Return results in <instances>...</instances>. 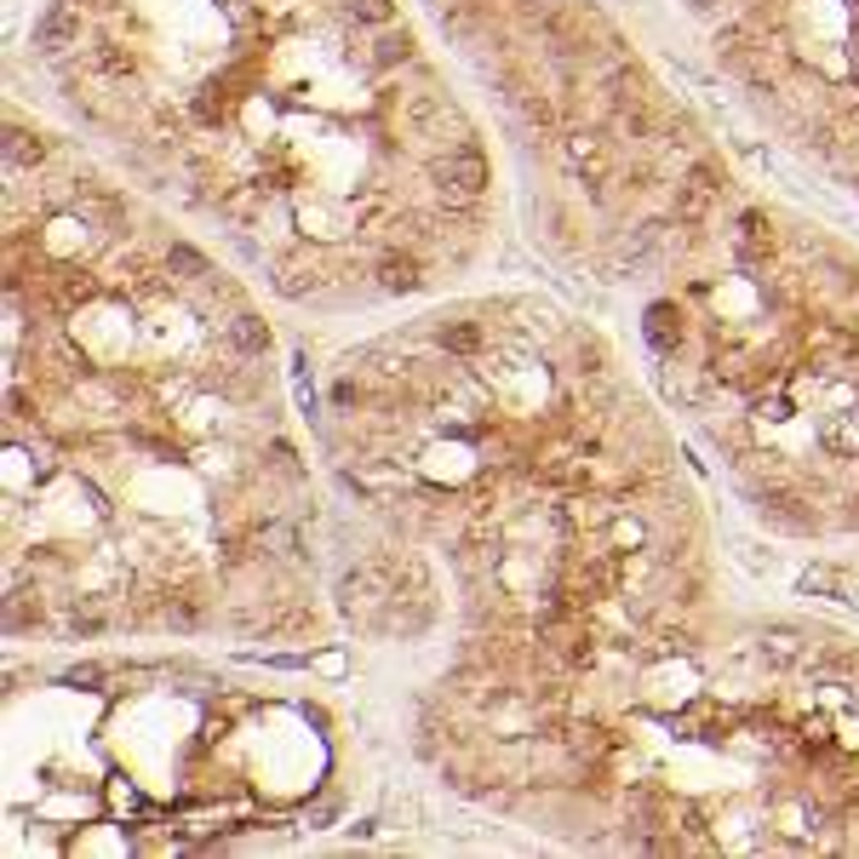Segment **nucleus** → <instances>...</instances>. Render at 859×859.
<instances>
[{
	"label": "nucleus",
	"mask_w": 859,
	"mask_h": 859,
	"mask_svg": "<svg viewBox=\"0 0 859 859\" xmlns=\"http://www.w3.org/2000/svg\"><path fill=\"white\" fill-rule=\"evenodd\" d=\"M69 630H75V637H80V630H98L104 624V613H93V608H80V601H75V608H69V619H64Z\"/></svg>",
	"instance_id": "b1692460"
},
{
	"label": "nucleus",
	"mask_w": 859,
	"mask_h": 859,
	"mask_svg": "<svg viewBox=\"0 0 859 859\" xmlns=\"http://www.w3.org/2000/svg\"><path fill=\"white\" fill-rule=\"evenodd\" d=\"M270 465H275L286 481H298V476H304V470H298V453L286 447V442H270Z\"/></svg>",
	"instance_id": "aec40b11"
},
{
	"label": "nucleus",
	"mask_w": 859,
	"mask_h": 859,
	"mask_svg": "<svg viewBox=\"0 0 859 859\" xmlns=\"http://www.w3.org/2000/svg\"><path fill=\"white\" fill-rule=\"evenodd\" d=\"M716 195H722V178H716L710 166H694V172L676 184V200H671L676 224H705L710 207H716Z\"/></svg>",
	"instance_id": "7ed1b4c3"
},
{
	"label": "nucleus",
	"mask_w": 859,
	"mask_h": 859,
	"mask_svg": "<svg viewBox=\"0 0 859 859\" xmlns=\"http://www.w3.org/2000/svg\"><path fill=\"white\" fill-rule=\"evenodd\" d=\"M853 195H859V172H853Z\"/></svg>",
	"instance_id": "c85d7f7f"
},
{
	"label": "nucleus",
	"mask_w": 859,
	"mask_h": 859,
	"mask_svg": "<svg viewBox=\"0 0 859 859\" xmlns=\"http://www.w3.org/2000/svg\"><path fill=\"white\" fill-rule=\"evenodd\" d=\"M733 252H739V264H768V258H773V229H768L762 213H739Z\"/></svg>",
	"instance_id": "0eeeda50"
},
{
	"label": "nucleus",
	"mask_w": 859,
	"mask_h": 859,
	"mask_svg": "<svg viewBox=\"0 0 859 859\" xmlns=\"http://www.w3.org/2000/svg\"><path fill=\"white\" fill-rule=\"evenodd\" d=\"M562 155H567V166L579 172L590 189H601V178H608V150H601L596 132H567L562 138Z\"/></svg>",
	"instance_id": "39448f33"
},
{
	"label": "nucleus",
	"mask_w": 859,
	"mask_h": 859,
	"mask_svg": "<svg viewBox=\"0 0 859 859\" xmlns=\"http://www.w3.org/2000/svg\"><path fill=\"white\" fill-rule=\"evenodd\" d=\"M796 733H802V744H814V751H825V744H830V722H825V716H808Z\"/></svg>",
	"instance_id": "412c9836"
},
{
	"label": "nucleus",
	"mask_w": 859,
	"mask_h": 859,
	"mask_svg": "<svg viewBox=\"0 0 859 859\" xmlns=\"http://www.w3.org/2000/svg\"><path fill=\"white\" fill-rule=\"evenodd\" d=\"M642 333H648V344H653L659 356H676L682 344H687V315H682L676 304H653L648 322H642Z\"/></svg>",
	"instance_id": "423d86ee"
},
{
	"label": "nucleus",
	"mask_w": 859,
	"mask_h": 859,
	"mask_svg": "<svg viewBox=\"0 0 859 859\" xmlns=\"http://www.w3.org/2000/svg\"><path fill=\"white\" fill-rule=\"evenodd\" d=\"M41 161H46V143H41L35 132L12 127V132H7V166L18 172V166H41Z\"/></svg>",
	"instance_id": "2eb2a0df"
},
{
	"label": "nucleus",
	"mask_w": 859,
	"mask_h": 859,
	"mask_svg": "<svg viewBox=\"0 0 859 859\" xmlns=\"http://www.w3.org/2000/svg\"><path fill=\"white\" fill-rule=\"evenodd\" d=\"M166 624H178V630H195V624H200V608H195L189 596H172V601H166Z\"/></svg>",
	"instance_id": "6ab92c4d"
},
{
	"label": "nucleus",
	"mask_w": 859,
	"mask_h": 859,
	"mask_svg": "<svg viewBox=\"0 0 859 859\" xmlns=\"http://www.w3.org/2000/svg\"><path fill=\"white\" fill-rule=\"evenodd\" d=\"M430 178H436V189H442L447 200H476L493 172H487V155L476 150V143H458V150H447V155L430 161Z\"/></svg>",
	"instance_id": "f257e3e1"
},
{
	"label": "nucleus",
	"mask_w": 859,
	"mask_h": 859,
	"mask_svg": "<svg viewBox=\"0 0 859 859\" xmlns=\"http://www.w3.org/2000/svg\"><path fill=\"white\" fill-rule=\"evenodd\" d=\"M333 814H338V802H333V796L304 802V825H333Z\"/></svg>",
	"instance_id": "4be33fe9"
},
{
	"label": "nucleus",
	"mask_w": 859,
	"mask_h": 859,
	"mask_svg": "<svg viewBox=\"0 0 859 859\" xmlns=\"http://www.w3.org/2000/svg\"><path fill=\"white\" fill-rule=\"evenodd\" d=\"M75 41H80V18H75V7H52V12L35 18V29H29V46L46 52V57H57L64 46H75Z\"/></svg>",
	"instance_id": "20e7f679"
},
{
	"label": "nucleus",
	"mask_w": 859,
	"mask_h": 859,
	"mask_svg": "<svg viewBox=\"0 0 859 859\" xmlns=\"http://www.w3.org/2000/svg\"><path fill=\"white\" fill-rule=\"evenodd\" d=\"M166 275H178V281H207L213 264H207V252H195L189 241H172V247H166Z\"/></svg>",
	"instance_id": "f8f14e48"
},
{
	"label": "nucleus",
	"mask_w": 859,
	"mask_h": 859,
	"mask_svg": "<svg viewBox=\"0 0 859 859\" xmlns=\"http://www.w3.org/2000/svg\"><path fill=\"white\" fill-rule=\"evenodd\" d=\"M687 7H699V12H710V7H716V0H687Z\"/></svg>",
	"instance_id": "cd10ccee"
},
{
	"label": "nucleus",
	"mask_w": 859,
	"mask_h": 859,
	"mask_svg": "<svg viewBox=\"0 0 859 859\" xmlns=\"http://www.w3.org/2000/svg\"><path fill=\"white\" fill-rule=\"evenodd\" d=\"M350 18L356 23H390L395 18V0H350Z\"/></svg>",
	"instance_id": "f3484780"
},
{
	"label": "nucleus",
	"mask_w": 859,
	"mask_h": 859,
	"mask_svg": "<svg viewBox=\"0 0 859 859\" xmlns=\"http://www.w3.org/2000/svg\"><path fill=\"white\" fill-rule=\"evenodd\" d=\"M104 682V665H75V671H64V687H98Z\"/></svg>",
	"instance_id": "5701e85b"
},
{
	"label": "nucleus",
	"mask_w": 859,
	"mask_h": 859,
	"mask_svg": "<svg viewBox=\"0 0 859 859\" xmlns=\"http://www.w3.org/2000/svg\"><path fill=\"white\" fill-rule=\"evenodd\" d=\"M372 57H379V64H407V57H413V35H384Z\"/></svg>",
	"instance_id": "a211bd4d"
},
{
	"label": "nucleus",
	"mask_w": 859,
	"mask_h": 859,
	"mask_svg": "<svg viewBox=\"0 0 859 859\" xmlns=\"http://www.w3.org/2000/svg\"><path fill=\"white\" fill-rule=\"evenodd\" d=\"M825 447L842 453V458H859V401L825 418Z\"/></svg>",
	"instance_id": "1a4fd4ad"
},
{
	"label": "nucleus",
	"mask_w": 859,
	"mask_h": 859,
	"mask_svg": "<svg viewBox=\"0 0 859 859\" xmlns=\"http://www.w3.org/2000/svg\"><path fill=\"white\" fill-rule=\"evenodd\" d=\"M436 344H442L447 356H476L487 338H481L476 322H442V327H436Z\"/></svg>",
	"instance_id": "ddd939ff"
},
{
	"label": "nucleus",
	"mask_w": 859,
	"mask_h": 859,
	"mask_svg": "<svg viewBox=\"0 0 859 859\" xmlns=\"http://www.w3.org/2000/svg\"><path fill=\"white\" fill-rule=\"evenodd\" d=\"M802 590H830V596H842V585H837V573H808V579H802Z\"/></svg>",
	"instance_id": "a878e982"
},
{
	"label": "nucleus",
	"mask_w": 859,
	"mask_h": 859,
	"mask_svg": "<svg viewBox=\"0 0 859 859\" xmlns=\"http://www.w3.org/2000/svg\"><path fill=\"white\" fill-rule=\"evenodd\" d=\"M333 395H338V407H356V401H361V384H356V379H344Z\"/></svg>",
	"instance_id": "bb28decb"
},
{
	"label": "nucleus",
	"mask_w": 859,
	"mask_h": 859,
	"mask_svg": "<svg viewBox=\"0 0 859 859\" xmlns=\"http://www.w3.org/2000/svg\"><path fill=\"white\" fill-rule=\"evenodd\" d=\"M98 64H104L109 75H127V69H132V52H115V46H98Z\"/></svg>",
	"instance_id": "393cba45"
},
{
	"label": "nucleus",
	"mask_w": 859,
	"mask_h": 859,
	"mask_svg": "<svg viewBox=\"0 0 859 859\" xmlns=\"http://www.w3.org/2000/svg\"><path fill=\"white\" fill-rule=\"evenodd\" d=\"M624 814H630V837L676 830V802L659 791V785H630V791H624Z\"/></svg>",
	"instance_id": "f03ea898"
},
{
	"label": "nucleus",
	"mask_w": 859,
	"mask_h": 859,
	"mask_svg": "<svg viewBox=\"0 0 859 859\" xmlns=\"http://www.w3.org/2000/svg\"><path fill=\"white\" fill-rule=\"evenodd\" d=\"M372 275H379L384 293H418V281H424V270H418V258H413V252H384Z\"/></svg>",
	"instance_id": "6e6552de"
},
{
	"label": "nucleus",
	"mask_w": 859,
	"mask_h": 859,
	"mask_svg": "<svg viewBox=\"0 0 859 859\" xmlns=\"http://www.w3.org/2000/svg\"><path fill=\"white\" fill-rule=\"evenodd\" d=\"M556 739L567 744L573 757H601V751H613V739H608V728H601V722H567V728H556Z\"/></svg>",
	"instance_id": "9d476101"
},
{
	"label": "nucleus",
	"mask_w": 859,
	"mask_h": 859,
	"mask_svg": "<svg viewBox=\"0 0 859 859\" xmlns=\"http://www.w3.org/2000/svg\"><path fill=\"white\" fill-rule=\"evenodd\" d=\"M229 338H236V344H241V350H247V356H264V350H270V327H264V322H258V315H252V309H241V315H236V322H229Z\"/></svg>",
	"instance_id": "4468645a"
},
{
	"label": "nucleus",
	"mask_w": 859,
	"mask_h": 859,
	"mask_svg": "<svg viewBox=\"0 0 859 859\" xmlns=\"http://www.w3.org/2000/svg\"><path fill=\"white\" fill-rule=\"evenodd\" d=\"M762 653L773 659V665H802V659H808V642H802V630L773 624L768 637H762Z\"/></svg>",
	"instance_id": "9b49d317"
},
{
	"label": "nucleus",
	"mask_w": 859,
	"mask_h": 859,
	"mask_svg": "<svg viewBox=\"0 0 859 859\" xmlns=\"http://www.w3.org/2000/svg\"><path fill=\"white\" fill-rule=\"evenodd\" d=\"M608 544H613V551H642V544H648V522H642V515H613V522H608Z\"/></svg>",
	"instance_id": "dca6fc26"
}]
</instances>
